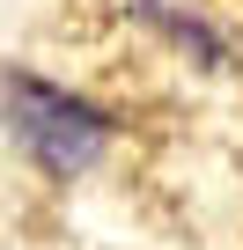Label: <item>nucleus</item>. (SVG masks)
Here are the masks:
<instances>
[{
    "instance_id": "obj_1",
    "label": "nucleus",
    "mask_w": 243,
    "mask_h": 250,
    "mask_svg": "<svg viewBox=\"0 0 243 250\" xmlns=\"http://www.w3.org/2000/svg\"><path fill=\"white\" fill-rule=\"evenodd\" d=\"M0 125H8V140L59 184L88 177L110 147V110L81 103L74 88L44 81V74H8L0 81Z\"/></svg>"
},
{
    "instance_id": "obj_2",
    "label": "nucleus",
    "mask_w": 243,
    "mask_h": 250,
    "mask_svg": "<svg viewBox=\"0 0 243 250\" xmlns=\"http://www.w3.org/2000/svg\"><path fill=\"white\" fill-rule=\"evenodd\" d=\"M133 8H140V22H148L162 44L184 52V66H199V74H228V66H236L228 37H221L214 22H199L192 8H177V0H133Z\"/></svg>"
}]
</instances>
